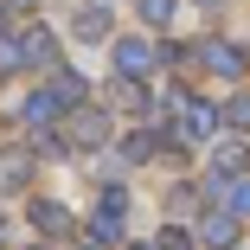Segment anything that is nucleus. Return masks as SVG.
<instances>
[{
    "instance_id": "2eb2a0df",
    "label": "nucleus",
    "mask_w": 250,
    "mask_h": 250,
    "mask_svg": "<svg viewBox=\"0 0 250 250\" xmlns=\"http://www.w3.org/2000/svg\"><path fill=\"white\" fill-rule=\"evenodd\" d=\"M225 212H250V180H225Z\"/></svg>"
},
{
    "instance_id": "412c9836",
    "label": "nucleus",
    "mask_w": 250,
    "mask_h": 250,
    "mask_svg": "<svg viewBox=\"0 0 250 250\" xmlns=\"http://www.w3.org/2000/svg\"><path fill=\"white\" fill-rule=\"evenodd\" d=\"M0 7H7V13H32V0H0Z\"/></svg>"
},
{
    "instance_id": "9d476101",
    "label": "nucleus",
    "mask_w": 250,
    "mask_h": 250,
    "mask_svg": "<svg viewBox=\"0 0 250 250\" xmlns=\"http://www.w3.org/2000/svg\"><path fill=\"white\" fill-rule=\"evenodd\" d=\"M199 58H206L212 71H225V77H237V71H244V52H237V45H218V39H212V45H206Z\"/></svg>"
},
{
    "instance_id": "423d86ee",
    "label": "nucleus",
    "mask_w": 250,
    "mask_h": 250,
    "mask_svg": "<svg viewBox=\"0 0 250 250\" xmlns=\"http://www.w3.org/2000/svg\"><path fill=\"white\" fill-rule=\"evenodd\" d=\"M103 135H109V122H103V109H77V116H71V141H77V147H96Z\"/></svg>"
},
{
    "instance_id": "39448f33",
    "label": "nucleus",
    "mask_w": 250,
    "mask_h": 250,
    "mask_svg": "<svg viewBox=\"0 0 250 250\" xmlns=\"http://www.w3.org/2000/svg\"><path fill=\"white\" fill-rule=\"evenodd\" d=\"M20 45H26V64H52L58 58V32H45V26H26Z\"/></svg>"
},
{
    "instance_id": "f8f14e48",
    "label": "nucleus",
    "mask_w": 250,
    "mask_h": 250,
    "mask_svg": "<svg viewBox=\"0 0 250 250\" xmlns=\"http://www.w3.org/2000/svg\"><path fill=\"white\" fill-rule=\"evenodd\" d=\"M52 96H58V109H77V103H83V77H77V71H58V77H52Z\"/></svg>"
},
{
    "instance_id": "6e6552de",
    "label": "nucleus",
    "mask_w": 250,
    "mask_h": 250,
    "mask_svg": "<svg viewBox=\"0 0 250 250\" xmlns=\"http://www.w3.org/2000/svg\"><path fill=\"white\" fill-rule=\"evenodd\" d=\"M83 237H90V250H109V244L122 237V218H116V212H96V218L83 225Z\"/></svg>"
},
{
    "instance_id": "ddd939ff",
    "label": "nucleus",
    "mask_w": 250,
    "mask_h": 250,
    "mask_svg": "<svg viewBox=\"0 0 250 250\" xmlns=\"http://www.w3.org/2000/svg\"><path fill=\"white\" fill-rule=\"evenodd\" d=\"M116 103H122L128 116H141V109H147V90H141V77H122V83H116Z\"/></svg>"
},
{
    "instance_id": "5701e85b",
    "label": "nucleus",
    "mask_w": 250,
    "mask_h": 250,
    "mask_svg": "<svg viewBox=\"0 0 250 250\" xmlns=\"http://www.w3.org/2000/svg\"><path fill=\"white\" fill-rule=\"evenodd\" d=\"M199 7H212V0H199Z\"/></svg>"
},
{
    "instance_id": "f03ea898",
    "label": "nucleus",
    "mask_w": 250,
    "mask_h": 250,
    "mask_svg": "<svg viewBox=\"0 0 250 250\" xmlns=\"http://www.w3.org/2000/svg\"><path fill=\"white\" fill-rule=\"evenodd\" d=\"M154 58H161V45H147V39H116V71H122V77L154 71Z\"/></svg>"
},
{
    "instance_id": "7ed1b4c3",
    "label": "nucleus",
    "mask_w": 250,
    "mask_h": 250,
    "mask_svg": "<svg viewBox=\"0 0 250 250\" xmlns=\"http://www.w3.org/2000/svg\"><path fill=\"white\" fill-rule=\"evenodd\" d=\"M199 244H212V250H237V212H212L206 225H199Z\"/></svg>"
},
{
    "instance_id": "4468645a",
    "label": "nucleus",
    "mask_w": 250,
    "mask_h": 250,
    "mask_svg": "<svg viewBox=\"0 0 250 250\" xmlns=\"http://www.w3.org/2000/svg\"><path fill=\"white\" fill-rule=\"evenodd\" d=\"M231 128H250V90H237V96H225V109H218Z\"/></svg>"
},
{
    "instance_id": "0eeeda50",
    "label": "nucleus",
    "mask_w": 250,
    "mask_h": 250,
    "mask_svg": "<svg viewBox=\"0 0 250 250\" xmlns=\"http://www.w3.org/2000/svg\"><path fill=\"white\" fill-rule=\"evenodd\" d=\"M244 167H250V154H244L237 141H225V147H212V180H237Z\"/></svg>"
},
{
    "instance_id": "9b49d317",
    "label": "nucleus",
    "mask_w": 250,
    "mask_h": 250,
    "mask_svg": "<svg viewBox=\"0 0 250 250\" xmlns=\"http://www.w3.org/2000/svg\"><path fill=\"white\" fill-rule=\"evenodd\" d=\"M154 154H161V135H147V128L122 135V161H154Z\"/></svg>"
},
{
    "instance_id": "4be33fe9",
    "label": "nucleus",
    "mask_w": 250,
    "mask_h": 250,
    "mask_svg": "<svg viewBox=\"0 0 250 250\" xmlns=\"http://www.w3.org/2000/svg\"><path fill=\"white\" fill-rule=\"evenodd\" d=\"M26 250H52V244H26Z\"/></svg>"
},
{
    "instance_id": "a211bd4d",
    "label": "nucleus",
    "mask_w": 250,
    "mask_h": 250,
    "mask_svg": "<svg viewBox=\"0 0 250 250\" xmlns=\"http://www.w3.org/2000/svg\"><path fill=\"white\" fill-rule=\"evenodd\" d=\"M135 7H141V20H147V26H161V20H173V0H135Z\"/></svg>"
},
{
    "instance_id": "aec40b11",
    "label": "nucleus",
    "mask_w": 250,
    "mask_h": 250,
    "mask_svg": "<svg viewBox=\"0 0 250 250\" xmlns=\"http://www.w3.org/2000/svg\"><path fill=\"white\" fill-rule=\"evenodd\" d=\"M103 212H116V218L128 212V192H122V186H109V192H103Z\"/></svg>"
},
{
    "instance_id": "dca6fc26",
    "label": "nucleus",
    "mask_w": 250,
    "mask_h": 250,
    "mask_svg": "<svg viewBox=\"0 0 250 250\" xmlns=\"http://www.w3.org/2000/svg\"><path fill=\"white\" fill-rule=\"evenodd\" d=\"M26 64V45H13V32H0V71H20Z\"/></svg>"
},
{
    "instance_id": "f257e3e1",
    "label": "nucleus",
    "mask_w": 250,
    "mask_h": 250,
    "mask_svg": "<svg viewBox=\"0 0 250 250\" xmlns=\"http://www.w3.org/2000/svg\"><path fill=\"white\" fill-rule=\"evenodd\" d=\"M212 128H218V109H212V103H199V96H180L167 141H212Z\"/></svg>"
},
{
    "instance_id": "6ab92c4d",
    "label": "nucleus",
    "mask_w": 250,
    "mask_h": 250,
    "mask_svg": "<svg viewBox=\"0 0 250 250\" xmlns=\"http://www.w3.org/2000/svg\"><path fill=\"white\" fill-rule=\"evenodd\" d=\"M154 250H192V237H186V231H173V225H167V231H161V237H154Z\"/></svg>"
},
{
    "instance_id": "f3484780",
    "label": "nucleus",
    "mask_w": 250,
    "mask_h": 250,
    "mask_svg": "<svg viewBox=\"0 0 250 250\" xmlns=\"http://www.w3.org/2000/svg\"><path fill=\"white\" fill-rule=\"evenodd\" d=\"M77 32H83V39L96 45V39H103V32H109V20H103V13H96V7H90V13H77Z\"/></svg>"
},
{
    "instance_id": "1a4fd4ad",
    "label": "nucleus",
    "mask_w": 250,
    "mask_h": 250,
    "mask_svg": "<svg viewBox=\"0 0 250 250\" xmlns=\"http://www.w3.org/2000/svg\"><path fill=\"white\" fill-rule=\"evenodd\" d=\"M32 180V154H0V192H20Z\"/></svg>"
},
{
    "instance_id": "20e7f679",
    "label": "nucleus",
    "mask_w": 250,
    "mask_h": 250,
    "mask_svg": "<svg viewBox=\"0 0 250 250\" xmlns=\"http://www.w3.org/2000/svg\"><path fill=\"white\" fill-rule=\"evenodd\" d=\"M32 225L45 237H71V212L58 206V199H32Z\"/></svg>"
}]
</instances>
